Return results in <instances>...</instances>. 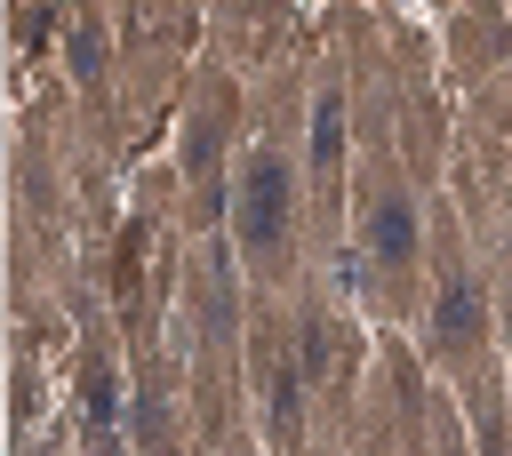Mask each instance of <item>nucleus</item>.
<instances>
[{
	"label": "nucleus",
	"mask_w": 512,
	"mask_h": 456,
	"mask_svg": "<svg viewBox=\"0 0 512 456\" xmlns=\"http://www.w3.org/2000/svg\"><path fill=\"white\" fill-rule=\"evenodd\" d=\"M112 416H120V392H112V368H88V424H96V432H112Z\"/></svg>",
	"instance_id": "39448f33"
},
{
	"label": "nucleus",
	"mask_w": 512,
	"mask_h": 456,
	"mask_svg": "<svg viewBox=\"0 0 512 456\" xmlns=\"http://www.w3.org/2000/svg\"><path fill=\"white\" fill-rule=\"evenodd\" d=\"M432 320H440V336H448V344H472V336H480V320H488V312H480V288H472V280H456V288L440 296V312H432Z\"/></svg>",
	"instance_id": "7ed1b4c3"
},
{
	"label": "nucleus",
	"mask_w": 512,
	"mask_h": 456,
	"mask_svg": "<svg viewBox=\"0 0 512 456\" xmlns=\"http://www.w3.org/2000/svg\"><path fill=\"white\" fill-rule=\"evenodd\" d=\"M208 152H216V128H192V136H184V160H192V176H208Z\"/></svg>",
	"instance_id": "423d86ee"
},
{
	"label": "nucleus",
	"mask_w": 512,
	"mask_h": 456,
	"mask_svg": "<svg viewBox=\"0 0 512 456\" xmlns=\"http://www.w3.org/2000/svg\"><path fill=\"white\" fill-rule=\"evenodd\" d=\"M232 224H240L248 248H280V232H288V168H280V160L256 152V168H248L240 192H232Z\"/></svg>",
	"instance_id": "f257e3e1"
},
{
	"label": "nucleus",
	"mask_w": 512,
	"mask_h": 456,
	"mask_svg": "<svg viewBox=\"0 0 512 456\" xmlns=\"http://www.w3.org/2000/svg\"><path fill=\"white\" fill-rule=\"evenodd\" d=\"M344 152V96H320V112H312V160L328 168Z\"/></svg>",
	"instance_id": "20e7f679"
},
{
	"label": "nucleus",
	"mask_w": 512,
	"mask_h": 456,
	"mask_svg": "<svg viewBox=\"0 0 512 456\" xmlns=\"http://www.w3.org/2000/svg\"><path fill=\"white\" fill-rule=\"evenodd\" d=\"M368 248H376L384 264H400V256L416 248V216H408V200H376V208H368Z\"/></svg>",
	"instance_id": "f03ea898"
}]
</instances>
